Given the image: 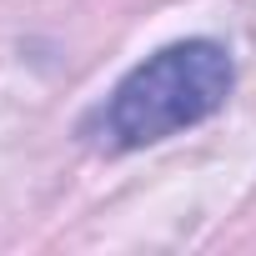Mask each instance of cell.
Instances as JSON below:
<instances>
[{
	"mask_svg": "<svg viewBox=\"0 0 256 256\" xmlns=\"http://www.w3.org/2000/svg\"><path fill=\"white\" fill-rule=\"evenodd\" d=\"M236 66L216 40H176L146 56L106 100V136L120 151L156 146L216 116L231 96Z\"/></svg>",
	"mask_w": 256,
	"mask_h": 256,
	"instance_id": "cell-1",
	"label": "cell"
}]
</instances>
